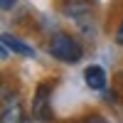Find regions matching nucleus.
Segmentation results:
<instances>
[{
  "label": "nucleus",
  "mask_w": 123,
  "mask_h": 123,
  "mask_svg": "<svg viewBox=\"0 0 123 123\" xmlns=\"http://www.w3.org/2000/svg\"><path fill=\"white\" fill-rule=\"evenodd\" d=\"M116 44L123 47V20H121V25H118V30H116Z\"/></svg>",
  "instance_id": "nucleus-8"
},
{
  "label": "nucleus",
  "mask_w": 123,
  "mask_h": 123,
  "mask_svg": "<svg viewBox=\"0 0 123 123\" xmlns=\"http://www.w3.org/2000/svg\"><path fill=\"white\" fill-rule=\"evenodd\" d=\"M15 3H17V0H0V7H3V10H10Z\"/></svg>",
  "instance_id": "nucleus-9"
},
{
  "label": "nucleus",
  "mask_w": 123,
  "mask_h": 123,
  "mask_svg": "<svg viewBox=\"0 0 123 123\" xmlns=\"http://www.w3.org/2000/svg\"><path fill=\"white\" fill-rule=\"evenodd\" d=\"M84 79H86V86L89 89H96V91H101L106 86V71L101 69L98 64H91V67H86V71H84Z\"/></svg>",
  "instance_id": "nucleus-6"
},
{
  "label": "nucleus",
  "mask_w": 123,
  "mask_h": 123,
  "mask_svg": "<svg viewBox=\"0 0 123 123\" xmlns=\"http://www.w3.org/2000/svg\"><path fill=\"white\" fill-rule=\"evenodd\" d=\"M79 123H106V121L101 118V116H96V113H94V116H86L84 121H79Z\"/></svg>",
  "instance_id": "nucleus-7"
},
{
  "label": "nucleus",
  "mask_w": 123,
  "mask_h": 123,
  "mask_svg": "<svg viewBox=\"0 0 123 123\" xmlns=\"http://www.w3.org/2000/svg\"><path fill=\"white\" fill-rule=\"evenodd\" d=\"M3 47L7 49V52H12V54H20V57H35V49L30 47V44H25L22 39H17V37H12V35H3Z\"/></svg>",
  "instance_id": "nucleus-5"
},
{
  "label": "nucleus",
  "mask_w": 123,
  "mask_h": 123,
  "mask_svg": "<svg viewBox=\"0 0 123 123\" xmlns=\"http://www.w3.org/2000/svg\"><path fill=\"white\" fill-rule=\"evenodd\" d=\"M25 121V111H22V104H20L17 94L10 96L5 91L3 96V123H22Z\"/></svg>",
  "instance_id": "nucleus-3"
},
{
  "label": "nucleus",
  "mask_w": 123,
  "mask_h": 123,
  "mask_svg": "<svg viewBox=\"0 0 123 123\" xmlns=\"http://www.w3.org/2000/svg\"><path fill=\"white\" fill-rule=\"evenodd\" d=\"M32 118L35 121H52V84H47V81H42V84H37L35 89V96H32Z\"/></svg>",
  "instance_id": "nucleus-2"
},
{
  "label": "nucleus",
  "mask_w": 123,
  "mask_h": 123,
  "mask_svg": "<svg viewBox=\"0 0 123 123\" xmlns=\"http://www.w3.org/2000/svg\"><path fill=\"white\" fill-rule=\"evenodd\" d=\"M91 10H94V0H67L62 5V12L67 17H76V20H84Z\"/></svg>",
  "instance_id": "nucleus-4"
},
{
  "label": "nucleus",
  "mask_w": 123,
  "mask_h": 123,
  "mask_svg": "<svg viewBox=\"0 0 123 123\" xmlns=\"http://www.w3.org/2000/svg\"><path fill=\"white\" fill-rule=\"evenodd\" d=\"M47 52L52 54L54 59L64 62V64H76V62L84 57V47H81V42L74 35H69V32H54L52 37H49Z\"/></svg>",
  "instance_id": "nucleus-1"
}]
</instances>
